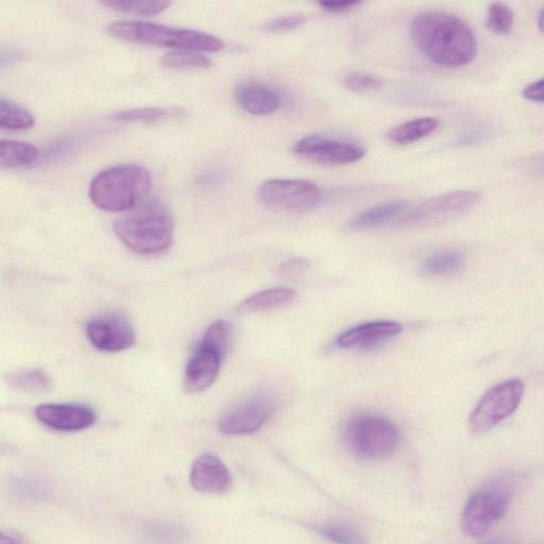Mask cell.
<instances>
[{
  "label": "cell",
  "mask_w": 544,
  "mask_h": 544,
  "mask_svg": "<svg viewBox=\"0 0 544 544\" xmlns=\"http://www.w3.org/2000/svg\"><path fill=\"white\" fill-rule=\"evenodd\" d=\"M411 34L420 53L441 67L466 66L478 54V41L470 26L447 12L432 11L416 16Z\"/></svg>",
  "instance_id": "cell-1"
},
{
  "label": "cell",
  "mask_w": 544,
  "mask_h": 544,
  "mask_svg": "<svg viewBox=\"0 0 544 544\" xmlns=\"http://www.w3.org/2000/svg\"><path fill=\"white\" fill-rule=\"evenodd\" d=\"M113 230L127 248L143 255L165 252L174 243V218L158 199L147 200L118 218Z\"/></svg>",
  "instance_id": "cell-2"
},
{
  "label": "cell",
  "mask_w": 544,
  "mask_h": 544,
  "mask_svg": "<svg viewBox=\"0 0 544 544\" xmlns=\"http://www.w3.org/2000/svg\"><path fill=\"white\" fill-rule=\"evenodd\" d=\"M151 175L140 165H118L102 170L91 182L89 197L106 212H127L149 193Z\"/></svg>",
  "instance_id": "cell-3"
},
{
  "label": "cell",
  "mask_w": 544,
  "mask_h": 544,
  "mask_svg": "<svg viewBox=\"0 0 544 544\" xmlns=\"http://www.w3.org/2000/svg\"><path fill=\"white\" fill-rule=\"evenodd\" d=\"M110 36L134 44L217 53L225 48L223 40L210 33L169 27L143 21H118L107 27Z\"/></svg>",
  "instance_id": "cell-4"
},
{
  "label": "cell",
  "mask_w": 544,
  "mask_h": 544,
  "mask_svg": "<svg viewBox=\"0 0 544 544\" xmlns=\"http://www.w3.org/2000/svg\"><path fill=\"white\" fill-rule=\"evenodd\" d=\"M515 482L497 479L468 499L462 515V529L472 538L483 537L492 524L502 519L512 504Z\"/></svg>",
  "instance_id": "cell-5"
},
{
  "label": "cell",
  "mask_w": 544,
  "mask_h": 544,
  "mask_svg": "<svg viewBox=\"0 0 544 544\" xmlns=\"http://www.w3.org/2000/svg\"><path fill=\"white\" fill-rule=\"evenodd\" d=\"M347 446L356 456L378 461L393 455L400 446L396 425L376 415L354 417L345 430Z\"/></svg>",
  "instance_id": "cell-6"
},
{
  "label": "cell",
  "mask_w": 544,
  "mask_h": 544,
  "mask_svg": "<svg viewBox=\"0 0 544 544\" xmlns=\"http://www.w3.org/2000/svg\"><path fill=\"white\" fill-rule=\"evenodd\" d=\"M524 395V384L518 379L492 386L476 404L469 418V428L474 434H483L517 410Z\"/></svg>",
  "instance_id": "cell-7"
},
{
  "label": "cell",
  "mask_w": 544,
  "mask_h": 544,
  "mask_svg": "<svg viewBox=\"0 0 544 544\" xmlns=\"http://www.w3.org/2000/svg\"><path fill=\"white\" fill-rule=\"evenodd\" d=\"M258 196L270 208L301 212L317 206L321 199V191L311 181L275 179L264 182L260 186Z\"/></svg>",
  "instance_id": "cell-8"
},
{
  "label": "cell",
  "mask_w": 544,
  "mask_h": 544,
  "mask_svg": "<svg viewBox=\"0 0 544 544\" xmlns=\"http://www.w3.org/2000/svg\"><path fill=\"white\" fill-rule=\"evenodd\" d=\"M481 198L482 194L476 191H456L436 196L408 211L398 219V225L415 227L437 223L469 211Z\"/></svg>",
  "instance_id": "cell-9"
},
{
  "label": "cell",
  "mask_w": 544,
  "mask_h": 544,
  "mask_svg": "<svg viewBox=\"0 0 544 544\" xmlns=\"http://www.w3.org/2000/svg\"><path fill=\"white\" fill-rule=\"evenodd\" d=\"M297 156L325 166H342L364 158L366 150L357 144L309 135L294 146Z\"/></svg>",
  "instance_id": "cell-10"
},
{
  "label": "cell",
  "mask_w": 544,
  "mask_h": 544,
  "mask_svg": "<svg viewBox=\"0 0 544 544\" xmlns=\"http://www.w3.org/2000/svg\"><path fill=\"white\" fill-rule=\"evenodd\" d=\"M275 413V403L265 395L254 396L230 408L218 421V429L227 436L258 432Z\"/></svg>",
  "instance_id": "cell-11"
},
{
  "label": "cell",
  "mask_w": 544,
  "mask_h": 544,
  "mask_svg": "<svg viewBox=\"0 0 544 544\" xmlns=\"http://www.w3.org/2000/svg\"><path fill=\"white\" fill-rule=\"evenodd\" d=\"M87 335L98 350L116 353L133 346L135 332L129 320L123 315L106 314L88 322Z\"/></svg>",
  "instance_id": "cell-12"
},
{
  "label": "cell",
  "mask_w": 544,
  "mask_h": 544,
  "mask_svg": "<svg viewBox=\"0 0 544 544\" xmlns=\"http://www.w3.org/2000/svg\"><path fill=\"white\" fill-rule=\"evenodd\" d=\"M224 359V354L200 342L185 367L183 387L186 393L199 394L210 388L219 376Z\"/></svg>",
  "instance_id": "cell-13"
},
{
  "label": "cell",
  "mask_w": 544,
  "mask_h": 544,
  "mask_svg": "<svg viewBox=\"0 0 544 544\" xmlns=\"http://www.w3.org/2000/svg\"><path fill=\"white\" fill-rule=\"evenodd\" d=\"M36 417L47 428L61 432L87 430L96 421L92 408L80 404H43L37 407Z\"/></svg>",
  "instance_id": "cell-14"
},
{
  "label": "cell",
  "mask_w": 544,
  "mask_h": 544,
  "mask_svg": "<svg viewBox=\"0 0 544 544\" xmlns=\"http://www.w3.org/2000/svg\"><path fill=\"white\" fill-rule=\"evenodd\" d=\"M190 483L192 487L207 495H223L232 486V475L220 458L212 454L198 457L194 462Z\"/></svg>",
  "instance_id": "cell-15"
},
{
  "label": "cell",
  "mask_w": 544,
  "mask_h": 544,
  "mask_svg": "<svg viewBox=\"0 0 544 544\" xmlns=\"http://www.w3.org/2000/svg\"><path fill=\"white\" fill-rule=\"evenodd\" d=\"M237 105L255 116H266L278 111L282 104L281 96L267 85L246 82L235 90Z\"/></svg>",
  "instance_id": "cell-16"
},
{
  "label": "cell",
  "mask_w": 544,
  "mask_h": 544,
  "mask_svg": "<svg viewBox=\"0 0 544 544\" xmlns=\"http://www.w3.org/2000/svg\"><path fill=\"white\" fill-rule=\"evenodd\" d=\"M402 332V326L395 321H378L354 327L337 338L340 348L351 349L370 347L393 338Z\"/></svg>",
  "instance_id": "cell-17"
},
{
  "label": "cell",
  "mask_w": 544,
  "mask_h": 544,
  "mask_svg": "<svg viewBox=\"0 0 544 544\" xmlns=\"http://www.w3.org/2000/svg\"><path fill=\"white\" fill-rule=\"evenodd\" d=\"M411 209L406 200H394L379 204L356 215L350 223L354 230H366L382 226L390 220L401 218Z\"/></svg>",
  "instance_id": "cell-18"
},
{
  "label": "cell",
  "mask_w": 544,
  "mask_h": 544,
  "mask_svg": "<svg viewBox=\"0 0 544 544\" xmlns=\"http://www.w3.org/2000/svg\"><path fill=\"white\" fill-rule=\"evenodd\" d=\"M438 126L439 119L436 117L416 118L391 129L387 139L397 145L413 144L432 134Z\"/></svg>",
  "instance_id": "cell-19"
},
{
  "label": "cell",
  "mask_w": 544,
  "mask_h": 544,
  "mask_svg": "<svg viewBox=\"0 0 544 544\" xmlns=\"http://www.w3.org/2000/svg\"><path fill=\"white\" fill-rule=\"evenodd\" d=\"M40 159V151L29 143L3 140L0 142V165L3 168H22Z\"/></svg>",
  "instance_id": "cell-20"
},
{
  "label": "cell",
  "mask_w": 544,
  "mask_h": 544,
  "mask_svg": "<svg viewBox=\"0 0 544 544\" xmlns=\"http://www.w3.org/2000/svg\"><path fill=\"white\" fill-rule=\"evenodd\" d=\"M296 296L297 294L293 289L284 287L271 288L250 296L242 302L238 310L249 313L276 309L292 302Z\"/></svg>",
  "instance_id": "cell-21"
},
{
  "label": "cell",
  "mask_w": 544,
  "mask_h": 544,
  "mask_svg": "<svg viewBox=\"0 0 544 544\" xmlns=\"http://www.w3.org/2000/svg\"><path fill=\"white\" fill-rule=\"evenodd\" d=\"M6 381L17 389L30 394H45L54 387L53 379L42 369H24L9 373Z\"/></svg>",
  "instance_id": "cell-22"
},
{
  "label": "cell",
  "mask_w": 544,
  "mask_h": 544,
  "mask_svg": "<svg viewBox=\"0 0 544 544\" xmlns=\"http://www.w3.org/2000/svg\"><path fill=\"white\" fill-rule=\"evenodd\" d=\"M182 113V110L175 108L149 107L118 112L112 118L119 123L153 124L179 117Z\"/></svg>",
  "instance_id": "cell-23"
},
{
  "label": "cell",
  "mask_w": 544,
  "mask_h": 544,
  "mask_svg": "<svg viewBox=\"0 0 544 544\" xmlns=\"http://www.w3.org/2000/svg\"><path fill=\"white\" fill-rule=\"evenodd\" d=\"M464 258L461 252L455 250L436 252L424 261L423 271L431 276L454 274L462 268Z\"/></svg>",
  "instance_id": "cell-24"
},
{
  "label": "cell",
  "mask_w": 544,
  "mask_h": 544,
  "mask_svg": "<svg viewBox=\"0 0 544 544\" xmlns=\"http://www.w3.org/2000/svg\"><path fill=\"white\" fill-rule=\"evenodd\" d=\"M36 124L33 115L14 102L0 100V127L10 131H22Z\"/></svg>",
  "instance_id": "cell-25"
},
{
  "label": "cell",
  "mask_w": 544,
  "mask_h": 544,
  "mask_svg": "<svg viewBox=\"0 0 544 544\" xmlns=\"http://www.w3.org/2000/svg\"><path fill=\"white\" fill-rule=\"evenodd\" d=\"M161 65L169 70H194L208 68L212 65L210 59L196 51L176 50L161 58Z\"/></svg>",
  "instance_id": "cell-26"
},
{
  "label": "cell",
  "mask_w": 544,
  "mask_h": 544,
  "mask_svg": "<svg viewBox=\"0 0 544 544\" xmlns=\"http://www.w3.org/2000/svg\"><path fill=\"white\" fill-rule=\"evenodd\" d=\"M515 23V15L509 6L504 3H493L489 6L486 26L499 36H506L512 32Z\"/></svg>",
  "instance_id": "cell-27"
},
{
  "label": "cell",
  "mask_w": 544,
  "mask_h": 544,
  "mask_svg": "<svg viewBox=\"0 0 544 544\" xmlns=\"http://www.w3.org/2000/svg\"><path fill=\"white\" fill-rule=\"evenodd\" d=\"M320 534L335 544H366V536L352 527L343 523L327 524L320 527Z\"/></svg>",
  "instance_id": "cell-28"
},
{
  "label": "cell",
  "mask_w": 544,
  "mask_h": 544,
  "mask_svg": "<svg viewBox=\"0 0 544 544\" xmlns=\"http://www.w3.org/2000/svg\"><path fill=\"white\" fill-rule=\"evenodd\" d=\"M115 11L131 13L142 16H153L164 12L172 3L169 2H127V0H108L101 3Z\"/></svg>",
  "instance_id": "cell-29"
},
{
  "label": "cell",
  "mask_w": 544,
  "mask_h": 544,
  "mask_svg": "<svg viewBox=\"0 0 544 544\" xmlns=\"http://www.w3.org/2000/svg\"><path fill=\"white\" fill-rule=\"evenodd\" d=\"M232 337L233 329L230 323L226 320H218L204 333L201 342L226 356L232 343Z\"/></svg>",
  "instance_id": "cell-30"
},
{
  "label": "cell",
  "mask_w": 544,
  "mask_h": 544,
  "mask_svg": "<svg viewBox=\"0 0 544 544\" xmlns=\"http://www.w3.org/2000/svg\"><path fill=\"white\" fill-rule=\"evenodd\" d=\"M344 85L355 93H369L383 87L384 81L376 75L366 73H351L344 78Z\"/></svg>",
  "instance_id": "cell-31"
},
{
  "label": "cell",
  "mask_w": 544,
  "mask_h": 544,
  "mask_svg": "<svg viewBox=\"0 0 544 544\" xmlns=\"http://www.w3.org/2000/svg\"><path fill=\"white\" fill-rule=\"evenodd\" d=\"M305 22L306 16L302 14H289L272 19L264 24L263 28L267 32L281 33L297 29L304 25Z\"/></svg>",
  "instance_id": "cell-32"
},
{
  "label": "cell",
  "mask_w": 544,
  "mask_h": 544,
  "mask_svg": "<svg viewBox=\"0 0 544 544\" xmlns=\"http://www.w3.org/2000/svg\"><path fill=\"white\" fill-rule=\"evenodd\" d=\"M491 134L487 126H475L466 130L459 136L457 144L459 146H473L484 142Z\"/></svg>",
  "instance_id": "cell-33"
},
{
  "label": "cell",
  "mask_w": 544,
  "mask_h": 544,
  "mask_svg": "<svg viewBox=\"0 0 544 544\" xmlns=\"http://www.w3.org/2000/svg\"><path fill=\"white\" fill-rule=\"evenodd\" d=\"M361 2H356V0H327V2L319 3V6L330 13L333 14H342L354 10L356 7H359Z\"/></svg>",
  "instance_id": "cell-34"
},
{
  "label": "cell",
  "mask_w": 544,
  "mask_h": 544,
  "mask_svg": "<svg viewBox=\"0 0 544 544\" xmlns=\"http://www.w3.org/2000/svg\"><path fill=\"white\" fill-rule=\"evenodd\" d=\"M523 96L527 100L544 104V78L526 87L523 91Z\"/></svg>",
  "instance_id": "cell-35"
},
{
  "label": "cell",
  "mask_w": 544,
  "mask_h": 544,
  "mask_svg": "<svg viewBox=\"0 0 544 544\" xmlns=\"http://www.w3.org/2000/svg\"><path fill=\"white\" fill-rule=\"evenodd\" d=\"M305 265V261L301 260L288 262L281 268V274L284 276H292L293 272L294 274H296V272L301 270V268L305 267Z\"/></svg>",
  "instance_id": "cell-36"
},
{
  "label": "cell",
  "mask_w": 544,
  "mask_h": 544,
  "mask_svg": "<svg viewBox=\"0 0 544 544\" xmlns=\"http://www.w3.org/2000/svg\"><path fill=\"white\" fill-rule=\"evenodd\" d=\"M0 544H25L23 540L20 537H16V535L3 531L2 535H0Z\"/></svg>",
  "instance_id": "cell-37"
},
{
  "label": "cell",
  "mask_w": 544,
  "mask_h": 544,
  "mask_svg": "<svg viewBox=\"0 0 544 544\" xmlns=\"http://www.w3.org/2000/svg\"><path fill=\"white\" fill-rule=\"evenodd\" d=\"M537 23L539 29L544 33V8L538 14Z\"/></svg>",
  "instance_id": "cell-38"
},
{
  "label": "cell",
  "mask_w": 544,
  "mask_h": 544,
  "mask_svg": "<svg viewBox=\"0 0 544 544\" xmlns=\"http://www.w3.org/2000/svg\"><path fill=\"white\" fill-rule=\"evenodd\" d=\"M537 172L544 174V157L534 162Z\"/></svg>",
  "instance_id": "cell-39"
},
{
  "label": "cell",
  "mask_w": 544,
  "mask_h": 544,
  "mask_svg": "<svg viewBox=\"0 0 544 544\" xmlns=\"http://www.w3.org/2000/svg\"><path fill=\"white\" fill-rule=\"evenodd\" d=\"M482 544H508V543H505L501 540H488L483 542Z\"/></svg>",
  "instance_id": "cell-40"
}]
</instances>
